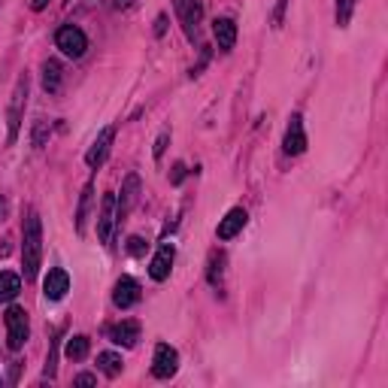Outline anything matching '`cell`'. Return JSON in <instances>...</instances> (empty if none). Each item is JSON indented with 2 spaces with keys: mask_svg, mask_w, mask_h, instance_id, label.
Wrapping results in <instances>:
<instances>
[{
  "mask_svg": "<svg viewBox=\"0 0 388 388\" xmlns=\"http://www.w3.org/2000/svg\"><path fill=\"white\" fill-rule=\"evenodd\" d=\"M40 261H43V225H40L37 212H28L22 225V264L24 279H37Z\"/></svg>",
  "mask_w": 388,
  "mask_h": 388,
  "instance_id": "1",
  "label": "cell"
},
{
  "mask_svg": "<svg viewBox=\"0 0 388 388\" xmlns=\"http://www.w3.org/2000/svg\"><path fill=\"white\" fill-rule=\"evenodd\" d=\"M6 346H10L12 352H19L24 343H28V312L22 307H10L6 310Z\"/></svg>",
  "mask_w": 388,
  "mask_h": 388,
  "instance_id": "2",
  "label": "cell"
},
{
  "mask_svg": "<svg viewBox=\"0 0 388 388\" xmlns=\"http://www.w3.org/2000/svg\"><path fill=\"white\" fill-rule=\"evenodd\" d=\"M55 46L67 58H82L85 49H88V37L82 34L76 24H64V28H58V34H55Z\"/></svg>",
  "mask_w": 388,
  "mask_h": 388,
  "instance_id": "3",
  "label": "cell"
},
{
  "mask_svg": "<svg viewBox=\"0 0 388 388\" xmlns=\"http://www.w3.org/2000/svg\"><path fill=\"white\" fill-rule=\"evenodd\" d=\"M28 103V73H22L19 82H15V92H12V101H10V143L19 140V130H22V110Z\"/></svg>",
  "mask_w": 388,
  "mask_h": 388,
  "instance_id": "4",
  "label": "cell"
},
{
  "mask_svg": "<svg viewBox=\"0 0 388 388\" xmlns=\"http://www.w3.org/2000/svg\"><path fill=\"white\" fill-rule=\"evenodd\" d=\"M179 370V352L167 343L155 346V358H152V373L158 379H170Z\"/></svg>",
  "mask_w": 388,
  "mask_h": 388,
  "instance_id": "5",
  "label": "cell"
},
{
  "mask_svg": "<svg viewBox=\"0 0 388 388\" xmlns=\"http://www.w3.org/2000/svg\"><path fill=\"white\" fill-rule=\"evenodd\" d=\"M115 221H119V216H115V194H103L101 219H97V240H101L103 246H110V240H112V225Z\"/></svg>",
  "mask_w": 388,
  "mask_h": 388,
  "instance_id": "6",
  "label": "cell"
},
{
  "mask_svg": "<svg viewBox=\"0 0 388 388\" xmlns=\"http://www.w3.org/2000/svg\"><path fill=\"white\" fill-rule=\"evenodd\" d=\"M173 258H176L173 243H161V249L155 252L152 264H149V276H152L155 282H164V279L170 276V270H173Z\"/></svg>",
  "mask_w": 388,
  "mask_h": 388,
  "instance_id": "7",
  "label": "cell"
},
{
  "mask_svg": "<svg viewBox=\"0 0 388 388\" xmlns=\"http://www.w3.org/2000/svg\"><path fill=\"white\" fill-rule=\"evenodd\" d=\"M282 146H285V152L288 155H301L303 149H307V134H303V119L301 115H292L288 119V128H285V140H282Z\"/></svg>",
  "mask_w": 388,
  "mask_h": 388,
  "instance_id": "8",
  "label": "cell"
},
{
  "mask_svg": "<svg viewBox=\"0 0 388 388\" xmlns=\"http://www.w3.org/2000/svg\"><path fill=\"white\" fill-rule=\"evenodd\" d=\"M246 221H249V212H246L243 206H234V210H230L228 216L219 221V230H216L219 240H234V237L246 228Z\"/></svg>",
  "mask_w": 388,
  "mask_h": 388,
  "instance_id": "9",
  "label": "cell"
},
{
  "mask_svg": "<svg viewBox=\"0 0 388 388\" xmlns=\"http://www.w3.org/2000/svg\"><path fill=\"white\" fill-rule=\"evenodd\" d=\"M137 301H140V282H137V279H130V276H121L119 282H115L112 303L119 310H130Z\"/></svg>",
  "mask_w": 388,
  "mask_h": 388,
  "instance_id": "10",
  "label": "cell"
},
{
  "mask_svg": "<svg viewBox=\"0 0 388 388\" xmlns=\"http://www.w3.org/2000/svg\"><path fill=\"white\" fill-rule=\"evenodd\" d=\"M112 140H115V128H103V130H101V137L94 140V146L88 149V155H85V164H88V167H101V164L106 161Z\"/></svg>",
  "mask_w": 388,
  "mask_h": 388,
  "instance_id": "11",
  "label": "cell"
},
{
  "mask_svg": "<svg viewBox=\"0 0 388 388\" xmlns=\"http://www.w3.org/2000/svg\"><path fill=\"white\" fill-rule=\"evenodd\" d=\"M70 292V276H67V270H61V267H55V270H49V276H46V282H43V294L49 297V301H61L64 294Z\"/></svg>",
  "mask_w": 388,
  "mask_h": 388,
  "instance_id": "12",
  "label": "cell"
},
{
  "mask_svg": "<svg viewBox=\"0 0 388 388\" xmlns=\"http://www.w3.org/2000/svg\"><path fill=\"white\" fill-rule=\"evenodd\" d=\"M110 340L119 343V346H125V349L137 346V340H140V321L125 319V321H119V325H112L110 328Z\"/></svg>",
  "mask_w": 388,
  "mask_h": 388,
  "instance_id": "13",
  "label": "cell"
},
{
  "mask_svg": "<svg viewBox=\"0 0 388 388\" xmlns=\"http://www.w3.org/2000/svg\"><path fill=\"white\" fill-rule=\"evenodd\" d=\"M137 194H140V176H137V173H130V176L125 179V188H121V201H115V216L125 219L128 212L134 210Z\"/></svg>",
  "mask_w": 388,
  "mask_h": 388,
  "instance_id": "14",
  "label": "cell"
},
{
  "mask_svg": "<svg viewBox=\"0 0 388 388\" xmlns=\"http://www.w3.org/2000/svg\"><path fill=\"white\" fill-rule=\"evenodd\" d=\"M176 10H179V19L185 24V34L194 37V28L201 22V0H176Z\"/></svg>",
  "mask_w": 388,
  "mask_h": 388,
  "instance_id": "15",
  "label": "cell"
},
{
  "mask_svg": "<svg viewBox=\"0 0 388 388\" xmlns=\"http://www.w3.org/2000/svg\"><path fill=\"white\" fill-rule=\"evenodd\" d=\"M212 34H216V43L221 52H230L237 43V24L230 22V19H216L212 22Z\"/></svg>",
  "mask_w": 388,
  "mask_h": 388,
  "instance_id": "16",
  "label": "cell"
},
{
  "mask_svg": "<svg viewBox=\"0 0 388 388\" xmlns=\"http://www.w3.org/2000/svg\"><path fill=\"white\" fill-rule=\"evenodd\" d=\"M22 292V279L10 273V270H0V303H10L15 301Z\"/></svg>",
  "mask_w": 388,
  "mask_h": 388,
  "instance_id": "17",
  "label": "cell"
},
{
  "mask_svg": "<svg viewBox=\"0 0 388 388\" xmlns=\"http://www.w3.org/2000/svg\"><path fill=\"white\" fill-rule=\"evenodd\" d=\"M121 367H125V361H121L119 352H101V355H97V370H101L103 376L115 379L121 373Z\"/></svg>",
  "mask_w": 388,
  "mask_h": 388,
  "instance_id": "18",
  "label": "cell"
},
{
  "mask_svg": "<svg viewBox=\"0 0 388 388\" xmlns=\"http://www.w3.org/2000/svg\"><path fill=\"white\" fill-rule=\"evenodd\" d=\"M43 88L49 94H55L61 88V64L58 61H46L43 64Z\"/></svg>",
  "mask_w": 388,
  "mask_h": 388,
  "instance_id": "19",
  "label": "cell"
},
{
  "mask_svg": "<svg viewBox=\"0 0 388 388\" xmlns=\"http://www.w3.org/2000/svg\"><path fill=\"white\" fill-rule=\"evenodd\" d=\"M88 349H92V340H88L85 334H76L73 340H67V358L70 361H82L88 355Z\"/></svg>",
  "mask_w": 388,
  "mask_h": 388,
  "instance_id": "20",
  "label": "cell"
},
{
  "mask_svg": "<svg viewBox=\"0 0 388 388\" xmlns=\"http://www.w3.org/2000/svg\"><path fill=\"white\" fill-rule=\"evenodd\" d=\"M92 194H94V185L88 183L85 192H82L79 210H76V230H79V234H85V219H88V206H92Z\"/></svg>",
  "mask_w": 388,
  "mask_h": 388,
  "instance_id": "21",
  "label": "cell"
},
{
  "mask_svg": "<svg viewBox=\"0 0 388 388\" xmlns=\"http://www.w3.org/2000/svg\"><path fill=\"white\" fill-rule=\"evenodd\" d=\"M221 267H225V255L212 252L210 255V270H206V279H210V285H219L221 282Z\"/></svg>",
  "mask_w": 388,
  "mask_h": 388,
  "instance_id": "22",
  "label": "cell"
},
{
  "mask_svg": "<svg viewBox=\"0 0 388 388\" xmlns=\"http://www.w3.org/2000/svg\"><path fill=\"white\" fill-rule=\"evenodd\" d=\"M352 10H355V0H337V24H340V28L349 24Z\"/></svg>",
  "mask_w": 388,
  "mask_h": 388,
  "instance_id": "23",
  "label": "cell"
},
{
  "mask_svg": "<svg viewBox=\"0 0 388 388\" xmlns=\"http://www.w3.org/2000/svg\"><path fill=\"white\" fill-rule=\"evenodd\" d=\"M128 252L134 255V258L146 255V240H143V237H130V240H128Z\"/></svg>",
  "mask_w": 388,
  "mask_h": 388,
  "instance_id": "24",
  "label": "cell"
},
{
  "mask_svg": "<svg viewBox=\"0 0 388 388\" xmlns=\"http://www.w3.org/2000/svg\"><path fill=\"white\" fill-rule=\"evenodd\" d=\"M167 143H170V134H161L158 143H155V158H158V161H161V155H164V149H167Z\"/></svg>",
  "mask_w": 388,
  "mask_h": 388,
  "instance_id": "25",
  "label": "cell"
},
{
  "mask_svg": "<svg viewBox=\"0 0 388 388\" xmlns=\"http://www.w3.org/2000/svg\"><path fill=\"white\" fill-rule=\"evenodd\" d=\"M285 6H288V0H279V3H276V12H273V24H276V28H279V24H282Z\"/></svg>",
  "mask_w": 388,
  "mask_h": 388,
  "instance_id": "26",
  "label": "cell"
},
{
  "mask_svg": "<svg viewBox=\"0 0 388 388\" xmlns=\"http://www.w3.org/2000/svg\"><path fill=\"white\" fill-rule=\"evenodd\" d=\"M94 382H97V376H92V373H79L73 379V385H94Z\"/></svg>",
  "mask_w": 388,
  "mask_h": 388,
  "instance_id": "27",
  "label": "cell"
},
{
  "mask_svg": "<svg viewBox=\"0 0 388 388\" xmlns=\"http://www.w3.org/2000/svg\"><path fill=\"white\" fill-rule=\"evenodd\" d=\"M164 31H167V15H158V22H155V34H158V37H164Z\"/></svg>",
  "mask_w": 388,
  "mask_h": 388,
  "instance_id": "28",
  "label": "cell"
},
{
  "mask_svg": "<svg viewBox=\"0 0 388 388\" xmlns=\"http://www.w3.org/2000/svg\"><path fill=\"white\" fill-rule=\"evenodd\" d=\"M183 176H185V167L176 164V167H173V183H183Z\"/></svg>",
  "mask_w": 388,
  "mask_h": 388,
  "instance_id": "29",
  "label": "cell"
},
{
  "mask_svg": "<svg viewBox=\"0 0 388 388\" xmlns=\"http://www.w3.org/2000/svg\"><path fill=\"white\" fill-rule=\"evenodd\" d=\"M46 6H49V0H31V10H34V12L46 10Z\"/></svg>",
  "mask_w": 388,
  "mask_h": 388,
  "instance_id": "30",
  "label": "cell"
},
{
  "mask_svg": "<svg viewBox=\"0 0 388 388\" xmlns=\"http://www.w3.org/2000/svg\"><path fill=\"white\" fill-rule=\"evenodd\" d=\"M137 0H115V10H130Z\"/></svg>",
  "mask_w": 388,
  "mask_h": 388,
  "instance_id": "31",
  "label": "cell"
},
{
  "mask_svg": "<svg viewBox=\"0 0 388 388\" xmlns=\"http://www.w3.org/2000/svg\"><path fill=\"white\" fill-rule=\"evenodd\" d=\"M3 216H6V197L0 194V221H3Z\"/></svg>",
  "mask_w": 388,
  "mask_h": 388,
  "instance_id": "32",
  "label": "cell"
},
{
  "mask_svg": "<svg viewBox=\"0 0 388 388\" xmlns=\"http://www.w3.org/2000/svg\"><path fill=\"white\" fill-rule=\"evenodd\" d=\"M0 385H3V382H0Z\"/></svg>",
  "mask_w": 388,
  "mask_h": 388,
  "instance_id": "33",
  "label": "cell"
}]
</instances>
